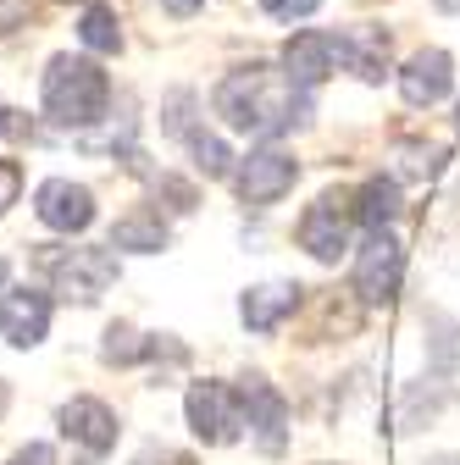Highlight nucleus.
<instances>
[{"instance_id":"f257e3e1","label":"nucleus","mask_w":460,"mask_h":465,"mask_svg":"<svg viewBox=\"0 0 460 465\" xmlns=\"http://www.w3.org/2000/svg\"><path fill=\"white\" fill-rule=\"evenodd\" d=\"M305 94H311V89H300L289 73H277V67H266V62H250V67H234V73L216 84L211 105H216V116H222L234 134L277 139V134H289V128L305 123V111H311Z\"/></svg>"},{"instance_id":"f03ea898","label":"nucleus","mask_w":460,"mask_h":465,"mask_svg":"<svg viewBox=\"0 0 460 465\" xmlns=\"http://www.w3.org/2000/svg\"><path fill=\"white\" fill-rule=\"evenodd\" d=\"M111 105V84L89 55H55L45 73V116L55 128H95Z\"/></svg>"},{"instance_id":"7ed1b4c3","label":"nucleus","mask_w":460,"mask_h":465,"mask_svg":"<svg viewBox=\"0 0 460 465\" xmlns=\"http://www.w3.org/2000/svg\"><path fill=\"white\" fill-rule=\"evenodd\" d=\"M34 261L50 277L55 294L78 300V305H95L105 288L117 282V255H111V250H62V244H45Z\"/></svg>"},{"instance_id":"20e7f679","label":"nucleus","mask_w":460,"mask_h":465,"mask_svg":"<svg viewBox=\"0 0 460 465\" xmlns=\"http://www.w3.org/2000/svg\"><path fill=\"white\" fill-rule=\"evenodd\" d=\"M350 222H355V194H322L316 205H305V216H300V250L311 255V261H322V266H333L344 250H350Z\"/></svg>"},{"instance_id":"39448f33","label":"nucleus","mask_w":460,"mask_h":465,"mask_svg":"<svg viewBox=\"0 0 460 465\" xmlns=\"http://www.w3.org/2000/svg\"><path fill=\"white\" fill-rule=\"evenodd\" d=\"M184 411H189V427L200 443L222 449V443H234L245 432V404H239V388H227V382H195L189 399H184Z\"/></svg>"},{"instance_id":"423d86ee","label":"nucleus","mask_w":460,"mask_h":465,"mask_svg":"<svg viewBox=\"0 0 460 465\" xmlns=\"http://www.w3.org/2000/svg\"><path fill=\"white\" fill-rule=\"evenodd\" d=\"M399 282H405V250H399V239L388 227L366 232V244L355 255V294L366 305H388L399 294Z\"/></svg>"},{"instance_id":"0eeeda50","label":"nucleus","mask_w":460,"mask_h":465,"mask_svg":"<svg viewBox=\"0 0 460 465\" xmlns=\"http://www.w3.org/2000/svg\"><path fill=\"white\" fill-rule=\"evenodd\" d=\"M295 178H300V161H295L289 150H277V144H261V150H250V161L239 166V200H245L250 211H266V205H277L283 194L295 189Z\"/></svg>"},{"instance_id":"6e6552de","label":"nucleus","mask_w":460,"mask_h":465,"mask_svg":"<svg viewBox=\"0 0 460 465\" xmlns=\"http://www.w3.org/2000/svg\"><path fill=\"white\" fill-rule=\"evenodd\" d=\"M239 404H245V427L255 432L261 454H283L289 443V399H283L266 377H245L239 382Z\"/></svg>"},{"instance_id":"1a4fd4ad","label":"nucleus","mask_w":460,"mask_h":465,"mask_svg":"<svg viewBox=\"0 0 460 465\" xmlns=\"http://www.w3.org/2000/svg\"><path fill=\"white\" fill-rule=\"evenodd\" d=\"M34 216H39L50 232H84V227L95 222V194H89L84 183H73V178H50V183H39V194H34Z\"/></svg>"},{"instance_id":"9d476101","label":"nucleus","mask_w":460,"mask_h":465,"mask_svg":"<svg viewBox=\"0 0 460 465\" xmlns=\"http://www.w3.org/2000/svg\"><path fill=\"white\" fill-rule=\"evenodd\" d=\"M449 89H455V62H449V50H416L411 62L399 67V94H405V105H416V111L438 105Z\"/></svg>"},{"instance_id":"9b49d317","label":"nucleus","mask_w":460,"mask_h":465,"mask_svg":"<svg viewBox=\"0 0 460 465\" xmlns=\"http://www.w3.org/2000/svg\"><path fill=\"white\" fill-rule=\"evenodd\" d=\"M338 67V39L322 34V28H300L289 45H283V73H289L300 89H316L327 84V73Z\"/></svg>"},{"instance_id":"f8f14e48","label":"nucleus","mask_w":460,"mask_h":465,"mask_svg":"<svg viewBox=\"0 0 460 465\" xmlns=\"http://www.w3.org/2000/svg\"><path fill=\"white\" fill-rule=\"evenodd\" d=\"M50 332V294L39 288H17V294L0 300V338L12 349H34Z\"/></svg>"},{"instance_id":"ddd939ff","label":"nucleus","mask_w":460,"mask_h":465,"mask_svg":"<svg viewBox=\"0 0 460 465\" xmlns=\"http://www.w3.org/2000/svg\"><path fill=\"white\" fill-rule=\"evenodd\" d=\"M338 39V62L350 67L361 84H383V73H388V55H394V39H388V28H372V23H361V28H344V34H333Z\"/></svg>"},{"instance_id":"4468645a","label":"nucleus","mask_w":460,"mask_h":465,"mask_svg":"<svg viewBox=\"0 0 460 465\" xmlns=\"http://www.w3.org/2000/svg\"><path fill=\"white\" fill-rule=\"evenodd\" d=\"M62 432L84 449V460H100L117 443V416H111L100 399H67L62 404Z\"/></svg>"},{"instance_id":"2eb2a0df","label":"nucleus","mask_w":460,"mask_h":465,"mask_svg":"<svg viewBox=\"0 0 460 465\" xmlns=\"http://www.w3.org/2000/svg\"><path fill=\"white\" fill-rule=\"evenodd\" d=\"M300 300H305L300 282H261V288H250V294L239 300V322L250 332H277L283 322L300 311Z\"/></svg>"},{"instance_id":"dca6fc26","label":"nucleus","mask_w":460,"mask_h":465,"mask_svg":"<svg viewBox=\"0 0 460 465\" xmlns=\"http://www.w3.org/2000/svg\"><path fill=\"white\" fill-rule=\"evenodd\" d=\"M399 211H405V200H399V183H394V178H366V183L355 189V222H361L366 232L394 227Z\"/></svg>"},{"instance_id":"f3484780","label":"nucleus","mask_w":460,"mask_h":465,"mask_svg":"<svg viewBox=\"0 0 460 465\" xmlns=\"http://www.w3.org/2000/svg\"><path fill=\"white\" fill-rule=\"evenodd\" d=\"M111 250H134V255L166 250V222L155 211H128L117 227H111Z\"/></svg>"},{"instance_id":"a211bd4d","label":"nucleus","mask_w":460,"mask_h":465,"mask_svg":"<svg viewBox=\"0 0 460 465\" xmlns=\"http://www.w3.org/2000/svg\"><path fill=\"white\" fill-rule=\"evenodd\" d=\"M78 39L89 45V50H100V55H111V50H123V28H117V12L111 6H84V17H78Z\"/></svg>"},{"instance_id":"6ab92c4d","label":"nucleus","mask_w":460,"mask_h":465,"mask_svg":"<svg viewBox=\"0 0 460 465\" xmlns=\"http://www.w3.org/2000/svg\"><path fill=\"white\" fill-rule=\"evenodd\" d=\"M427 361L444 371V377H455L460 371V322H449V316H427Z\"/></svg>"},{"instance_id":"aec40b11","label":"nucleus","mask_w":460,"mask_h":465,"mask_svg":"<svg viewBox=\"0 0 460 465\" xmlns=\"http://www.w3.org/2000/svg\"><path fill=\"white\" fill-rule=\"evenodd\" d=\"M449 399H455V393H449V382H433V388H422V382H416V388L405 393V404H399V421H405V432H416L422 421H433Z\"/></svg>"},{"instance_id":"412c9836","label":"nucleus","mask_w":460,"mask_h":465,"mask_svg":"<svg viewBox=\"0 0 460 465\" xmlns=\"http://www.w3.org/2000/svg\"><path fill=\"white\" fill-rule=\"evenodd\" d=\"M399 161V178H438V166H444V144H422V139H405L394 150Z\"/></svg>"},{"instance_id":"4be33fe9","label":"nucleus","mask_w":460,"mask_h":465,"mask_svg":"<svg viewBox=\"0 0 460 465\" xmlns=\"http://www.w3.org/2000/svg\"><path fill=\"white\" fill-rule=\"evenodd\" d=\"M189 155H195V172H205V178H227V172H234V155H227V144H222L216 134H205V128L189 134Z\"/></svg>"},{"instance_id":"5701e85b","label":"nucleus","mask_w":460,"mask_h":465,"mask_svg":"<svg viewBox=\"0 0 460 465\" xmlns=\"http://www.w3.org/2000/svg\"><path fill=\"white\" fill-rule=\"evenodd\" d=\"M145 349H150V343H145L134 327H111V332H105V361H117V366H134Z\"/></svg>"},{"instance_id":"b1692460","label":"nucleus","mask_w":460,"mask_h":465,"mask_svg":"<svg viewBox=\"0 0 460 465\" xmlns=\"http://www.w3.org/2000/svg\"><path fill=\"white\" fill-rule=\"evenodd\" d=\"M266 6V17H277V23H295V17H311L322 0H261Z\"/></svg>"},{"instance_id":"393cba45","label":"nucleus","mask_w":460,"mask_h":465,"mask_svg":"<svg viewBox=\"0 0 460 465\" xmlns=\"http://www.w3.org/2000/svg\"><path fill=\"white\" fill-rule=\"evenodd\" d=\"M17 194H23V166L0 161V216H6V205H17Z\"/></svg>"},{"instance_id":"a878e982","label":"nucleus","mask_w":460,"mask_h":465,"mask_svg":"<svg viewBox=\"0 0 460 465\" xmlns=\"http://www.w3.org/2000/svg\"><path fill=\"white\" fill-rule=\"evenodd\" d=\"M12 465H55V449L50 443H28V449L12 454Z\"/></svg>"},{"instance_id":"bb28decb","label":"nucleus","mask_w":460,"mask_h":465,"mask_svg":"<svg viewBox=\"0 0 460 465\" xmlns=\"http://www.w3.org/2000/svg\"><path fill=\"white\" fill-rule=\"evenodd\" d=\"M0 134H12V139H23V134H28V123H23L17 111H0Z\"/></svg>"},{"instance_id":"cd10ccee","label":"nucleus","mask_w":460,"mask_h":465,"mask_svg":"<svg viewBox=\"0 0 460 465\" xmlns=\"http://www.w3.org/2000/svg\"><path fill=\"white\" fill-rule=\"evenodd\" d=\"M161 6H166L172 17H195V12L205 6V0H161Z\"/></svg>"},{"instance_id":"c85d7f7f","label":"nucleus","mask_w":460,"mask_h":465,"mask_svg":"<svg viewBox=\"0 0 460 465\" xmlns=\"http://www.w3.org/2000/svg\"><path fill=\"white\" fill-rule=\"evenodd\" d=\"M427 465H460V454H433Z\"/></svg>"},{"instance_id":"c756f323","label":"nucleus","mask_w":460,"mask_h":465,"mask_svg":"<svg viewBox=\"0 0 460 465\" xmlns=\"http://www.w3.org/2000/svg\"><path fill=\"white\" fill-rule=\"evenodd\" d=\"M6 277H12V266H6V261H0V300H6Z\"/></svg>"},{"instance_id":"7c9ffc66","label":"nucleus","mask_w":460,"mask_h":465,"mask_svg":"<svg viewBox=\"0 0 460 465\" xmlns=\"http://www.w3.org/2000/svg\"><path fill=\"white\" fill-rule=\"evenodd\" d=\"M438 6H444V12H449V6H460V0H438Z\"/></svg>"},{"instance_id":"2f4dec72","label":"nucleus","mask_w":460,"mask_h":465,"mask_svg":"<svg viewBox=\"0 0 460 465\" xmlns=\"http://www.w3.org/2000/svg\"><path fill=\"white\" fill-rule=\"evenodd\" d=\"M0 404H6V382H0Z\"/></svg>"},{"instance_id":"473e14b6","label":"nucleus","mask_w":460,"mask_h":465,"mask_svg":"<svg viewBox=\"0 0 460 465\" xmlns=\"http://www.w3.org/2000/svg\"><path fill=\"white\" fill-rule=\"evenodd\" d=\"M89 6H95V0H89Z\"/></svg>"}]
</instances>
